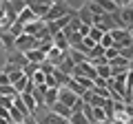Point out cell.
Here are the masks:
<instances>
[{
  "label": "cell",
  "mask_w": 133,
  "mask_h": 124,
  "mask_svg": "<svg viewBox=\"0 0 133 124\" xmlns=\"http://www.w3.org/2000/svg\"><path fill=\"white\" fill-rule=\"evenodd\" d=\"M24 120H27V118H24L16 106H11V124H24Z\"/></svg>",
  "instance_id": "31"
},
{
  "label": "cell",
  "mask_w": 133,
  "mask_h": 124,
  "mask_svg": "<svg viewBox=\"0 0 133 124\" xmlns=\"http://www.w3.org/2000/svg\"><path fill=\"white\" fill-rule=\"evenodd\" d=\"M84 7H87V9H89V11H91L93 16H102V13H104V11H102V7H100V2H98V0H95V2H84Z\"/></svg>",
  "instance_id": "34"
},
{
  "label": "cell",
  "mask_w": 133,
  "mask_h": 124,
  "mask_svg": "<svg viewBox=\"0 0 133 124\" xmlns=\"http://www.w3.org/2000/svg\"><path fill=\"white\" fill-rule=\"evenodd\" d=\"M104 124H107V122H104Z\"/></svg>",
  "instance_id": "56"
},
{
  "label": "cell",
  "mask_w": 133,
  "mask_h": 124,
  "mask_svg": "<svg viewBox=\"0 0 133 124\" xmlns=\"http://www.w3.org/2000/svg\"><path fill=\"white\" fill-rule=\"evenodd\" d=\"M7 31H9V33L14 36V38H20V36L24 33V24H20V22H14L9 29H7Z\"/></svg>",
  "instance_id": "30"
},
{
  "label": "cell",
  "mask_w": 133,
  "mask_h": 124,
  "mask_svg": "<svg viewBox=\"0 0 133 124\" xmlns=\"http://www.w3.org/2000/svg\"><path fill=\"white\" fill-rule=\"evenodd\" d=\"M0 124H11L9 120H5V118H0Z\"/></svg>",
  "instance_id": "49"
},
{
  "label": "cell",
  "mask_w": 133,
  "mask_h": 124,
  "mask_svg": "<svg viewBox=\"0 0 133 124\" xmlns=\"http://www.w3.org/2000/svg\"><path fill=\"white\" fill-rule=\"evenodd\" d=\"M102 102H104V98H100V95H95V93H93V98H91L89 104L91 106H102Z\"/></svg>",
  "instance_id": "44"
},
{
  "label": "cell",
  "mask_w": 133,
  "mask_h": 124,
  "mask_svg": "<svg viewBox=\"0 0 133 124\" xmlns=\"http://www.w3.org/2000/svg\"><path fill=\"white\" fill-rule=\"evenodd\" d=\"M120 16H122V22H124V27H127L129 31L133 33V7H131V5L122 7V9H120Z\"/></svg>",
  "instance_id": "11"
},
{
  "label": "cell",
  "mask_w": 133,
  "mask_h": 124,
  "mask_svg": "<svg viewBox=\"0 0 133 124\" xmlns=\"http://www.w3.org/2000/svg\"><path fill=\"white\" fill-rule=\"evenodd\" d=\"M104 33H107V31H102L100 27H91V29H89V38H91V40H95V42H100Z\"/></svg>",
  "instance_id": "33"
},
{
  "label": "cell",
  "mask_w": 133,
  "mask_h": 124,
  "mask_svg": "<svg viewBox=\"0 0 133 124\" xmlns=\"http://www.w3.org/2000/svg\"><path fill=\"white\" fill-rule=\"evenodd\" d=\"M44 20H33V22H29V24H24V33L27 36H36L40 31V29H44Z\"/></svg>",
  "instance_id": "19"
},
{
  "label": "cell",
  "mask_w": 133,
  "mask_h": 124,
  "mask_svg": "<svg viewBox=\"0 0 133 124\" xmlns=\"http://www.w3.org/2000/svg\"><path fill=\"white\" fill-rule=\"evenodd\" d=\"M120 56H124V58H129V60H131V58H133V44H129L127 49H122V51H120Z\"/></svg>",
  "instance_id": "45"
},
{
  "label": "cell",
  "mask_w": 133,
  "mask_h": 124,
  "mask_svg": "<svg viewBox=\"0 0 133 124\" xmlns=\"http://www.w3.org/2000/svg\"><path fill=\"white\" fill-rule=\"evenodd\" d=\"M104 56H107V60H113V58H118V56H120V49L113 44V47L104 49Z\"/></svg>",
  "instance_id": "41"
},
{
  "label": "cell",
  "mask_w": 133,
  "mask_h": 124,
  "mask_svg": "<svg viewBox=\"0 0 133 124\" xmlns=\"http://www.w3.org/2000/svg\"><path fill=\"white\" fill-rule=\"evenodd\" d=\"M109 67H111V73H113V75H118V73H127L129 71V58L118 56V58H113V60H109Z\"/></svg>",
  "instance_id": "6"
},
{
  "label": "cell",
  "mask_w": 133,
  "mask_h": 124,
  "mask_svg": "<svg viewBox=\"0 0 133 124\" xmlns=\"http://www.w3.org/2000/svg\"><path fill=\"white\" fill-rule=\"evenodd\" d=\"M78 11L76 9H71V7L66 5L64 0H58V2H53L51 5V9L47 11V16H44V22H53V20H58V18H64V16H76Z\"/></svg>",
  "instance_id": "1"
},
{
  "label": "cell",
  "mask_w": 133,
  "mask_h": 124,
  "mask_svg": "<svg viewBox=\"0 0 133 124\" xmlns=\"http://www.w3.org/2000/svg\"><path fill=\"white\" fill-rule=\"evenodd\" d=\"M24 56H27V60L33 62V64H42V62L47 60V53L40 51V49H31V51H27Z\"/></svg>",
  "instance_id": "14"
},
{
  "label": "cell",
  "mask_w": 133,
  "mask_h": 124,
  "mask_svg": "<svg viewBox=\"0 0 133 124\" xmlns=\"http://www.w3.org/2000/svg\"><path fill=\"white\" fill-rule=\"evenodd\" d=\"M33 38L38 40V42H47V40H51L53 36H51V31H49V27H47V24H44V29H40L38 33L33 36Z\"/></svg>",
  "instance_id": "27"
},
{
  "label": "cell",
  "mask_w": 133,
  "mask_h": 124,
  "mask_svg": "<svg viewBox=\"0 0 133 124\" xmlns=\"http://www.w3.org/2000/svg\"><path fill=\"white\" fill-rule=\"evenodd\" d=\"M66 56L71 58V62L76 64V67H78V64H84V62H87V53L78 51V49H69V51H66Z\"/></svg>",
  "instance_id": "20"
},
{
  "label": "cell",
  "mask_w": 133,
  "mask_h": 124,
  "mask_svg": "<svg viewBox=\"0 0 133 124\" xmlns=\"http://www.w3.org/2000/svg\"><path fill=\"white\" fill-rule=\"evenodd\" d=\"M78 18L82 20V24H89V27H93V18H95V16L91 13V11L87 9V7H82V9H78Z\"/></svg>",
  "instance_id": "22"
},
{
  "label": "cell",
  "mask_w": 133,
  "mask_h": 124,
  "mask_svg": "<svg viewBox=\"0 0 133 124\" xmlns=\"http://www.w3.org/2000/svg\"><path fill=\"white\" fill-rule=\"evenodd\" d=\"M69 124H89L84 118V113H71V118H69Z\"/></svg>",
  "instance_id": "38"
},
{
  "label": "cell",
  "mask_w": 133,
  "mask_h": 124,
  "mask_svg": "<svg viewBox=\"0 0 133 124\" xmlns=\"http://www.w3.org/2000/svg\"><path fill=\"white\" fill-rule=\"evenodd\" d=\"M27 56H24L22 51H11V53H7V64H16V67H24V64H27Z\"/></svg>",
  "instance_id": "9"
},
{
  "label": "cell",
  "mask_w": 133,
  "mask_h": 124,
  "mask_svg": "<svg viewBox=\"0 0 133 124\" xmlns=\"http://www.w3.org/2000/svg\"><path fill=\"white\" fill-rule=\"evenodd\" d=\"M51 111H53L56 115H60V118H66V120L71 118V113H73V111H71V106L62 104V102H56V104L51 106Z\"/></svg>",
  "instance_id": "18"
},
{
  "label": "cell",
  "mask_w": 133,
  "mask_h": 124,
  "mask_svg": "<svg viewBox=\"0 0 133 124\" xmlns=\"http://www.w3.org/2000/svg\"><path fill=\"white\" fill-rule=\"evenodd\" d=\"M0 106L11 109V106H14V98H5V95H0Z\"/></svg>",
  "instance_id": "43"
},
{
  "label": "cell",
  "mask_w": 133,
  "mask_h": 124,
  "mask_svg": "<svg viewBox=\"0 0 133 124\" xmlns=\"http://www.w3.org/2000/svg\"><path fill=\"white\" fill-rule=\"evenodd\" d=\"M62 60H64V53H62L60 49L51 47V49L47 51V62H49V64H53V67H58V64H60Z\"/></svg>",
  "instance_id": "13"
},
{
  "label": "cell",
  "mask_w": 133,
  "mask_h": 124,
  "mask_svg": "<svg viewBox=\"0 0 133 124\" xmlns=\"http://www.w3.org/2000/svg\"><path fill=\"white\" fill-rule=\"evenodd\" d=\"M102 109H104V113H107V120H111V115H113V111H115V100L107 98V100L102 102Z\"/></svg>",
  "instance_id": "26"
},
{
  "label": "cell",
  "mask_w": 133,
  "mask_h": 124,
  "mask_svg": "<svg viewBox=\"0 0 133 124\" xmlns=\"http://www.w3.org/2000/svg\"><path fill=\"white\" fill-rule=\"evenodd\" d=\"M9 5L14 7V11H16V13H20L22 9H27V2H24V0H9Z\"/></svg>",
  "instance_id": "39"
},
{
  "label": "cell",
  "mask_w": 133,
  "mask_h": 124,
  "mask_svg": "<svg viewBox=\"0 0 133 124\" xmlns=\"http://www.w3.org/2000/svg\"><path fill=\"white\" fill-rule=\"evenodd\" d=\"M100 47L102 49H109V47H113V36H111V31H107L104 36H102V40H100Z\"/></svg>",
  "instance_id": "35"
},
{
  "label": "cell",
  "mask_w": 133,
  "mask_h": 124,
  "mask_svg": "<svg viewBox=\"0 0 133 124\" xmlns=\"http://www.w3.org/2000/svg\"><path fill=\"white\" fill-rule=\"evenodd\" d=\"M98 2H100V7H102L104 13H118V11L122 9V7H118L115 2H111V0H98Z\"/></svg>",
  "instance_id": "25"
},
{
  "label": "cell",
  "mask_w": 133,
  "mask_h": 124,
  "mask_svg": "<svg viewBox=\"0 0 133 124\" xmlns=\"http://www.w3.org/2000/svg\"><path fill=\"white\" fill-rule=\"evenodd\" d=\"M56 102H58V89H47L44 91V106L51 109Z\"/></svg>",
  "instance_id": "21"
},
{
  "label": "cell",
  "mask_w": 133,
  "mask_h": 124,
  "mask_svg": "<svg viewBox=\"0 0 133 124\" xmlns=\"http://www.w3.org/2000/svg\"><path fill=\"white\" fill-rule=\"evenodd\" d=\"M111 2H115L118 7H122V0H111Z\"/></svg>",
  "instance_id": "50"
},
{
  "label": "cell",
  "mask_w": 133,
  "mask_h": 124,
  "mask_svg": "<svg viewBox=\"0 0 133 124\" xmlns=\"http://www.w3.org/2000/svg\"><path fill=\"white\" fill-rule=\"evenodd\" d=\"M0 44L5 47L7 53H11V51L16 49V38L9 33V31H7V29H0Z\"/></svg>",
  "instance_id": "8"
},
{
  "label": "cell",
  "mask_w": 133,
  "mask_h": 124,
  "mask_svg": "<svg viewBox=\"0 0 133 124\" xmlns=\"http://www.w3.org/2000/svg\"><path fill=\"white\" fill-rule=\"evenodd\" d=\"M0 2H2V0H0Z\"/></svg>",
  "instance_id": "55"
},
{
  "label": "cell",
  "mask_w": 133,
  "mask_h": 124,
  "mask_svg": "<svg viewBox=\"0 0 133 124\" xmlns=\"http://www.w3.org/2000/svg\"><path fill=\"white\" fill-rule=\"evenodd\" d=\"M51 2H58V0H51Z\"/></svg>",
  "instance_id": "53"
},
{
  "label": "cell",
  "mask_w": 133,
  "mask_h": 124,
  "mask_svg": "<svg viewBox=\"0 0 133 124\" xmlns=\"http://www.w3.org/2000/svg\"><path fill=\"white\" fill-rule=\"evenodd\" d=\"M20 98H22L24 106H27V109L31 111V115L36 118V113H38V104H36V100H33V95L29 93V91H24V93H20Z\"/></svg>",
  "instance_id": "15"
},
{
  "label": "cell",
  "mask_w": 133,
  "mask_h": 124,
  "mask_svg": "<svg viewBox=\"0 0 133 124\" xmlns=\"http://www.w3.org/2000/svg\"><path fill=\"white\" fill-rule=\"evenodd\" d=\"M109 122L111 124H129V122H131V118L127 115V111H115V113L111 115Z\"/></svg>",
  "instance_id": "23"
},
{
  "label": "cell",
  "mask_w": 133,
  "mask_h": 124,
  "mask_svg": "<svg viewBox=\"0 0 133 124\" xmlns=\"http://www.w3.org/2000/svg\"><path fill=\"white\" fill-rule=\"evenodd\" d=\"M66 89H71V91H73V93H76L78 98H82V95H84V91H87L84 86H80V84H78L76 80H71V82H69V84H66Z\"/></svg>",
  "instance_id": "32"
},
{
  "label": "cell",
  "mask_w": 133,
  "mask_h": 124,
  "mask_svg": "<svg viewBox=\"0 0 133 124\" xmlns=\"http://www.w3.org/2000/svg\"><path fill=\"white\" fill-rule=\"evenodd\" d=\"M16 20H18V13L9 5V0H2L0 2V29H9Z\"/></svg>",
  "instance_id": "2"
},
{
  "label": "cell",
  "mask_w": 133,
  "mask_h": 124,
  "mask_svg": "<svg viewBox=\"0 0 133 124\" xmlns=\"http://www.w3.org/2000/svg\"><path fill=\"white\" fill-rule=\"evenodd\" d=\"M38 124H69V120L56 115L53 111H47V115H42V118L38 120Z\"/></svg>",
  "instance_id": "10"
},
{
  "label": "cell",
  "mask_w": 133,
  "mask_h": 124,
  "mask_svg": "<svg viewBox=\"0 0 133 124\" xmlns=\"http://www.w3.org/2000/svg\"><path fill=\"white\" fill-rule=\"evenodd\" d=\"M129 71H133V58L129 60Z\"/></svg>",
  "instance_id": "48"
},
{
  "label": "cell",
  "mask_w": 133,
  "mask_h": 124,
  "mask_svg": "<svg viewBox=\"0 0 133 124\" xmlns=\"http://www.w3.org/2000/svg\"><path fill=\"white\" fill-rule=\"evenodd\" d=\"M95 69H98V75L104 78V80L113 78V73H111V67H109V64H102V67H95Z\"/></svg>",
  "instance_id": "37"
},
{
  "label": "cell",
  "mask_w": 133,
  "mask_h": 124,
  "mask_svg": "<svg viewBox=\"0 0 133 124\" xmlns=\"http://www.w3.org/2000/svg\"><path fill=\"white\" fill-rule=\"evenodd\" d=\"M2 84H11V80H9V75H7L5 71H0V86Z\"/></svg>",
  "instance_id": "46"
},
{
  "label": "cell",
  "mask_w": 133,
  "mask_h": 124,
  "mask_svg": "<svg viewBox=\"0 0 133 124\" xmlns=\"http://www.w3.org/2000/svg\"><path fill=\"white\" fill-rule=\"evenodd\" d=\"M33 20H40V18L27 7V9H22V11L18 13V20H16V22H20V24H29V22H33Z\"/></svg>",
  "instance_id": "17"
},
{
  "label": "cell",
  "mask_w": 133,
  "mask_h": 124,
  "mask_svg": "<svg viewBox=\"0 0 133 124\" xmlns=\"http://www.w3.org/2000/svg\"><path fill=\"white\" fill-rule=\"evenodd\" d=\"M38 40L33 38V36H27V33H22L20 38H16V51H22V53H27V51H31V49H38Z\"/></svg>",
  "instance_id": "5"
},
{
  "label": "cell",
  "mask_w": 133,
  "mask_h": 124,
  "mask_svg": "<svg viewBox=\"0 0 133 124\" xmlns=\"http://www.w3.org/2000/svg\"><path fill=\"white\" fill-rule=\"evenodd\" d=\"M38 69H40V64H33V62H27V64H24V67H22V73H24V75H27V78H31L33 73L38 71Z\"/></svg>",
  "instance_id": "36"
},
{
  "label": "cell",
  "mask_w": 133,
  "mask_h": 124,
  "mask_svg": "<svg viewBox=\"0 0 133 124\" xmlns=\"http://www.w3.org/2000/svg\"><path fill=\"white\" fill-rule=\"evenodd\" d=\"M24 2H27V7H29L36 16H38L40 20L47 16V11L51 9V5H53L51 0H24Z\"/></svg>",
  "instance_id": "4"
},
{
  "label": "cell",
  "mask_w": 133,
  "mask_h": 124,
  "mask_svg": "<svg viewBox=\"0 0 133 124\" xmlns=\"http://www.w3.org/2000/svg\"><path fill=\"white\" fill-rule=\"evenodd\" d=\"M80 42H82L80 31H76V33H71V36H69V49H71V47H78Z\"/></svg>",
  "instance_id": "40"
},
{
  "label": "cell",
  "mask_w": 133,
  "mask_h": 124,
  "mask_svg": "<svg viewBox=\"0 0 133 124\" xmlns=\"http://www.w3.org/2000/svg\"><path fill=\"white\" fill-rule=\"evenodd\" d=\"M129 104H133V89H131V102H129Z\"/></svg>",
  "instance_id": "51"
},
{
  "label": "cell",
  "mask_w": 133,
  "mask_h": 124,
  "mask_svg": "<svg viewBox=\"0 0 133 124\" xmlns=\"http://www.w3.org/2000/svg\"><path fill=\"white\" fill-rule=\"evenodd\" d=\"M107 124H111V122H107Z\"/></svg>",
  "instance_id": "54"
},
{
  "label": "cell",
  "mask_w": 133,
  "mask_h": 124,
  "mask_svg": "<svg viewBox=\"0 0 133 124\" xmlns=\"http://www.w3.org/2000/svg\"><path fill=\"white\" fill-rule=\"evenodd\" d=\"M111 36H113V44L120 49V51L127 49L129 44H133V33L129 31V29H113Z\"/></svg>",
  "instance_id": "3"
},
{
  "label": "cell",
  "mask_w": 133,
  "mask_h": 124,
  "mask_svg": "<svg viewBox=\"0 0 133 124\" xmlns=\"http://www.w3.org/2000/svg\"><path fill=\"white\" fill-rule=\"evenodd\" d=\"M58 69H60L62 73H66V75H71V73H73V69H76V64H73V62H71V58H69V56L64 53V60H62L60 64H58Z\"/></svg>",
  "instance_id": "24"
},
{
  "label": "cell",
  "mask_w": 133,
  "mask_h": 124,
  "mask_svg": "<svg viewBox=\"0 0 133 124\" xmlns=\"http://www.w3.org/2000/svg\"><path fill=\"white\" fill-rule=\"evenodd\" d=\"M87 2H95V0H87Z\"/></svg>",
  "instance_id": "52"
},
{
  "label": "cell",
  "mask_w": 133,
  "mask_h": 124,
  "mask_svg": "<svg viewBox=\"0 0 133 124\" xmlns=\"http://www.w3.org/2000/svg\"><path fill=\"white\" fill-rule=\"evenodd\" d=\"M76 100H78V95L71 89H66V86H60V89H58V102H62V104H66V106H73Z\"/></svg>",
  "instance_id": "7"
},
{
  "label": "cell",
  "mask_w": 133,
  "mask_h": 124,
  "mask_svg": "<svg viewBox=\"0 0 133 124\" xmlns=\"http://www.w3.org/2000/svg\"><path fill=\"white\" fill-rule=\"evenodd\" d=\"M53 47H56V49H60L62 53H66V51H69V40H66V36L62 33V31L53 36Z\"/></svg>",
  "instance_id": "16"
},
{
  "label": "cell",
  "mask_w": 133,
  "mask_h": 124,
  "mask_svg": "<svg viewBox=\"0 0 133 124\" xmlns=\"http://www.w3.org/2000/svg\"><path fill=\"white\" fill-rule=\"evenodd\" d=\"M44 80H47V73H44L42 69H38V71L31 75V82H33L36 86H42V84H44Z\"/></svg>",
  "instance_id": "28"
},
{
  "label": "cell",
  "mask_w": 133,
  "mask_h": 124,
  "mask_svg": "<svg viewBox=\"0 0 133 124\" xmlns=\"http://www.w3.org/2000/svg\"><path fill=\"white\" fill-rule=\"evenodd\" d=\"M127 5H133V0H122V7H127Z\"/></svg>",
  "instance_id": "47"
},
{
  "label": "cell",
  "mask_w": 133,
  "mask_h": 124,
  "mask_svg": "<svg viewBox=\"0 0 133 124\" xmlns=\"http://www.w3.org/2000/svg\"><path fill=\"white\" fill-rule=\"evenodd\" d=\"M29 82H31V78L22 75L18 82H14V86H16V91H18V93H24V91H27V86H29Z\"/></svg>",
  "instance_id": "29"
},
{
  "label": "cell",
  "mask_w": 133,
  "mask_h": 124,
  "mask_svg": "<svg viewBox=\"0 0 133 124\" xmlns=\"http://www.w3.org/2000/svg\"><path fill=\"white\" fill-rule=\"evenodd\" d=\"M82 109H84V100H82V98H78V100L73 102L71 111H73V113H82Z\"/></svg>",
  "instance_id": "42"
},
{
  "label": "cell",
  "mask_w": 133,
  "mask_h": 124,
  "mask_svg": "<svg viewBox=\"0 0 133 124\" xmlns=\"http://www.w3.org/2000/svg\"><path fill=\"white\" fill-rule=\"evenodd\" d=\"M2 71H5L7 75H9L11 84H14V82H18L20 78L24 75V73H22V67H16V64H5V69H2Z\"/></svg>",
  "instance_id": "12"
}]
</instances>
